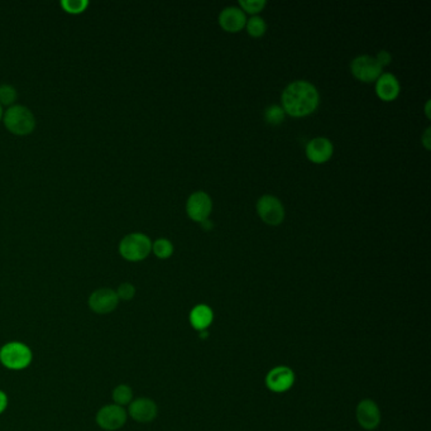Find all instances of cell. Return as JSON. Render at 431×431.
Listing matches in <instances>:
<instances>
[{
	"mask_svg": "<svg viewBox=\"0 0 431 431\" xmlns=\"http://www.w3.org/2000/svg\"><path fill=\"white\" fill-rule=\"evenodd\" d=\"M151 252V240L143 233H132L120 240V256L129 262L143 261Z\"/></svg>",
	"mask_w": 431,
	"mask_h": 431,
	"instance_id": "3",
	"label": "cell"
},
{
	"mask_svg": "<svg viewBox=\"0 0 431 431\" xmlns=\"http://www.w3.org/2000/svg\"><path fill=\"white\" fill-rule=\"evenodd\" d=\"M219 24L225 32H240L247 24V16L242 9L228 7L219 14Z\"/></svg>",
	"mask_w": 431,
	"mask_h": 431,
	"instance_id": "14",
	"label": "cell"
},
{
	"mask_svg": "<svg viewBox=\"0 0 431 431\" xmlns=\"http://www.w3.org/2000/svg\"><path fill=\"white\" fill-rule=\"evenodd\" d=\"M8 406V397L3 391H0V414H3L5 411V408Z\"/></svg>",
	"mask_w": 431,
	"mask_h": 431,
	"instance_id": "27",
	"label": "cell"
},
{
	"mask_svg": "<svg viewBox=\"0 0 431 431\" xmlns=\"http://www.w3.org/2000/svg\"><path fill=\"white\" fill-rule=\"evenodd\" d=\"M3 118V106L0 105V120Z\"/></svg>",
	"mask_w": 431,
	"mask_h": 431,
	"instance_id": "30",
	"label": "cell"
},
{
	"mask_svg": "<svg viewBox=\"0 0 431 431\" xmlns=\"http://www.w3.org/2000/svg\"><path fill=\"white\" fill-rule=\"evenodd\" d=\"M3 119L9 132L16 136H28L36 128L34 115L28 108L22 105L10 106Z\"/></svg>",
	"mask_w": 431,
	"mask_h": 431,
	"instance_id": "2",
	"label": "cell"
},
{
	"mask_svg": "<svg viewBox=\"0 0 431 431\" xmlns=\"http://www.w3.org/2000/svg\"><path fill=\"white\" fill-rule=\"evenodd\" d=\"M16 100V90L12 85L0 86V105H12Z\"/></svg>",
	"mask_w": 431,
	"mask_h": 431,
	"instance_id": "23",
	"label": "cell"
},
{
	"mask_svg": "<svg viewBox=\"0 0 431 431\" xmlns=\"http://www.w3.org/2000/svg\"><path fill=\"white\" fill-rule=\"evenodd\" d=\"M119 299L112 288H99L89 297V307L96 314H109L117 309Z\"/></svg>",
	"mask_w": 431,
	"mask_h": 431,
	"instance_id": "10",
	"label": "cell"
},
{
	"mask_svg": "<svg viewBox=\"0 0 431 431\" xmlns=\"http://www.w3.org/2000/svg\"><path fill=\"white\" fill-rule=\"evenodd\" d=\"M201 225H202V228H204L205 231H211V229L214 228V224H213V222H211V220H209V219H207V220H204V222L201 223Z\"/></svg>",
	"mask_w": 431,
	"mask_h": 431,
	"instance_id": "28",
	"label": "cell"
},
{
	"mask_svg": "<svg viewBox=\"0 0 431 431\" xmlns=\"http://www.w3.org/2000/svg\"><path fill=\"white\" fill-rule=\"evenodd\" d=\"M281 100L285 114L301 118L316 110L319 106V91L309 81H294L283 90Z\"/></svg>",
	"mask_w": 431,
	"mask_h": 431,
	"instance_id": "1",
	"label": "cell"
},
{
	"mask_svg": "<svg viewBox=\"0 0 431 431\" xmlns=\"http://www.w3.org/2000/svg\"><path fill=\"white\" fill-rule=\"evenodd\" d=\"M152 251L154 256L159 257L161 259H167L174 255V246L166 238H161L152 243Z\"/></svg>",
	"mask_w": 431,
	"mask_h": 431,
	"instance_id": "18",
	"label": "cell"
},
{
	"mask_svg": "<svg viewBox=\"0 0 431 431\" xmlns=\"http://www.w3.org/2000/svg\"><path fill=\"white\" fill-rule=\"evenodd\" d=\"M357 421L364 430H375L381 423V411L372 399H363L357 406Z\"/></svg>",
	"mask_w": 431,
	"mask_h": 431,
	"instance_id": "12",
	"label": "cell"
},
{
	"mask_svg": "<svg viewBox=\"0 0 431 431\" xmlns=\"http://www.w3.org/2000/svg\"><path fill=\"white\" fill-rule=\"evenodd\" d=\"M305 152H306L307 160L312 163L321 165L331 159L333 152H334V145L330 142V139H327L325 137H318L306 144Z\"/></svg>",
	"mask_w": 431,
	"mask_h": 431,
	"instance_id": "11",
	"label": "cell"
},
{
	"mask_svg": "<svg viewBox=\"0 0 431 431\" xmlns=\"http://www.w3.org/2000/svg\"><path fill=\"white\" fill-rule=\"evenodd\" d=\"M240 7L244 13L249 14H258L266 7L264 0H240Z\"/></svg>",
	"mask_w": 431,
	"mask_h": 431,
	"instance_id": "22",
	"label": "cell"
},
{
	"mask_svg": "<svg viewBox=\"0 0 431 431\" xmlns=\"http://www.w3.org/2000/svg\"><path fill=\"white\" fill-rule=\"evenodd\" d=\"M351 70L354 78L363 82H373L382 75V66L369 55L356 57L351 61Z\"/></svg>",
	"mask_w": 431,
	"mask_h": 431,
	"instance_id": "6",
	"label": "cell"
},
{
	"mask_svg": "<svg viewBox=\"0 0 431 431\" xmlns=\"http://www.w3.org/2000/svg\"><path fill=\"white\" fill-rule=\"evenodd\" d=\"M421 142H423V147L429 151L431 148V128H426L425 133L421 136Z\"/></svg>",
	"mask_w": 431,
	"mask_h": 431,
	"instance_id": "26",
	"label": "cell"
},
{
	"mask_svg": "<svg viewBox=\"0 0 431 431\" xmlns=\"http://www.w3.org/2000/svg\"><path fill=\"white\" fill-rule=\"evenodd\" d=\"M128 414L121 406L115 404L106 405L100 408L96 414V423L106 431H115L120 429L124 423H127Z\"/></svg>",
	"mask_w": 431,
	"mask_h": 431,
	"instance_id": "7",
	"label": "cell"
},
{
	"mask_svg": "<svg viewBox=\"0 0 431 431\" xmlns=\"http://www.w3.org/2000/svg\"><path fill=\"white\" fill-rule=\"evenodd\" d=\"M189 319H190L191 327L195 330L204 331V330H207L211 325V323L214 320V312H213L210 306L201 303V305H196L192 309Z\"/></svg>",
	"mask_w": 431,
	"mask_h": 431,
	"instance_id": "16",
	"label": "cell"
},
{
	"mask_svg": "<svg viewBox=\"0 0 431 431\" xmlns=\"http://www.w3.org/2000/svg\"><path fill=\"white\" fill-rule=\"evenodd\" d=\"M213 209V201L207 192L196 191L190 195L186 202V213L194 222L202 223L209 219Z\"/></svg>",
	"mask_w": 431,
	"mask_h": 431,
	"instance_id": "9",
	"label": "cell"
},
{
	"mask_svg": "<svg viewBox=\"0 0 431 431\" xmlns=\"http://www.w3.org/2000/svg\"><path fill=\"white\" fill-rule=\"evenodd\" d=\"M257 213L268 225H280L285 219V208L281 200L272 195H264L257 201Z\"/></svg>",
	"mask_w": 431,
	"mask_h": 431,
	"instance_id": "5",
	"label": "cell"
},
{
	"mask_svg": "<svg viewBox=\"0 0 431 431\" xmlns=\"http://www.w3.org/2000/svg\"><path fill=\"white\" fill-rule=\"evenodd\" d=\"M430 100H428V103H426V106H425V114H426V117L430 119L431 114H430Z\"/></svg>",
	"mask_w": 431,
	"mask_h": 431,
	"instance_id": "29",
	"label": "cell"
},
{
	"mask_svg": "<svg viewBox=\"0 0 431 431\" xmlns=\"http://www.w3.org/2000/svg\"><path fill=\"white\" fill-rule=\"evenodd\" d=\"M113 399L115 405L123 408L133 401V391L128 384H119L113 391Z\"/></svg>",
	"mask_w": 431,
	"mask_h": 431,
	"instance_id": "17",
	"label": "cell"
},
{
	"mask_svg": "<svg viewBox=\"0 0 431 431\" xmlns=\"http://www.w3.org/2000/svg\"><path fill=\"white\" fill-rule=\"evenodd\" d=\"M295 373L286 366L272 368L266 375V386L270 391L275 393H283L292 388L295 384Z\"/></svg>",
	"mask_w": 431,
	"mask_h": 431,
	"instance_id": "8",
	"label": "cell"
},
{
	"mask_svg": "<svg viewBox=\"0 0 431 431\" xmlns=\"http://www.w3.org/2000/svg\"><path fill=\"white\" fill-rule=\"evenodd\" d=\"M247 31L252 37H262L266 31H267V24L264 22V18L261 16H253L252 18H249V21H247Z\"/></svg>",
	"mask_w": 431,
	"mask_h": 431,
	"instance_id": "19",
	"label": "cell"
},
{
	"mask_svg": "<svg viewBox=\"0 0 431 431\" xmlns=\"http://www.w3.org/2000/svg\"><path fill=\"white\" fill-rule=\"evenodd\" d=\"M32 351L23 343L12 342L0 349V363L8 369L21 371L32 363Z\"/></svg>",
	"mask_w": 431,
	"mask_h": 431,
	"instance_id": "4",
	"label": "cell"
},
{
	"mask_svg": "<svg viewBox=\"0 0 431 431\" xmlns=\"http://www.w3.org/2000/svg\"><path fill=\"white\" fill-rule=\"evenodd\" d=\"M285 112L280 105H271L264 112V119L271 126H280L285 120Z\"/></svg>",
	"mask_w": 431,
	"mask_h": 431,
	"instance_id": "20",
	"label": "cell"
},
{
	"mask_svg": "<svg viewBox=\"0 0 431 431\" xmlns=\"http://www.w3.org/2000/svg\"><path fill=\"white\" fill-rule=\"evenodd\" d=\"M399 80L392 73H382L375 81V94L384 102H392L399 95Z\"/></svg>",
	"mask_w": 431,
	"mask_h": 431,
	"instance_id": "15",
	"label": "cell"
},
{
	"mask_svg": "<svg viewBox=\"0 0 431 431\" xmlns=\"http://www.w3.org/2000/svg\"><path fill=\"white\" fill-rule=\"evenodd\" d=\"M115 292H117V296H118L119 300L129 301L136 295V288L132 283H129V282H124V283L120 285L119 288H118V291H115Z\"/></svg>",
	"mask_w": 431,
	"mask_h": 431,
	"instance_id": "24",
	"label": "cell"
},
{
	"mask_svg": "<svg viewBox=\"0 0 431 431\" xmlns=\"http://www.w3.org/2000/svg\"><path fill=\"white\" fill-rule=\"evenodd\" d=\"M128 414L137 423H151L159 414V408L153 399L141 397L129 404Z\"/></svg>",
	"mask_w": 431,
	"mask_h": 431,
	"instance_id": "13",
	"label": "cell"
},
{
	"mask_svg": "<svg viewBox=\"0 0 431 431\" xmlns=\"http://www.w3.org/2000/svg\"><path fill=\"white\" fill-rule=\"evenodd\" d=\"M61 7L70 14H81L89 7L88 0H62Z\"/></svg>",
	"mask_w": 431,
	"mask_h": 431,
	"instance_id": "21",
	"label": "cell"
},
{
	"mask_svg": "<svg viewBox=\"0 0 431 431\" xmlns=\"http://www.w3.org/2000/svg\"><path fill=\"white\" fill-rule=\"evenodd\" d=\"M375 58L377 60V62L382 66V69H384V66L391 64L392 56L384 49V51H380Z\"/></svg>",
	"mask_w": 431,
	"mask_h": 431,
	"instance_id": "25",
	"label": "cell"
}]
</instances>
